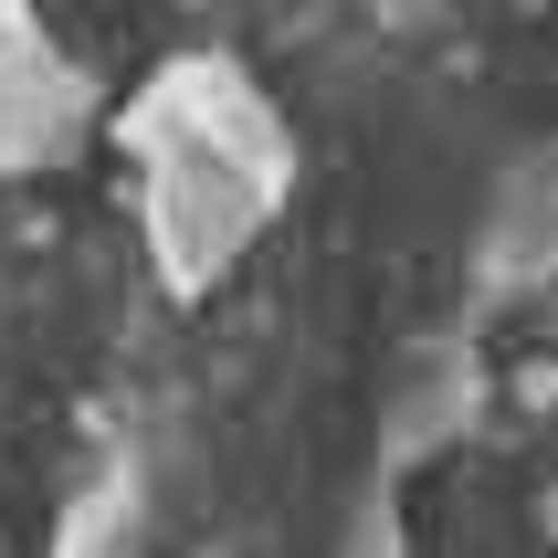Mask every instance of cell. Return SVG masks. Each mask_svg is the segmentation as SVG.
Segmentation results:
<instances>
[{"label":"cell","instance_id":"cell-2","mask_svg":"<svg viewBox=\"0 0 558 558\" xmlns=\"http://www.w3.org/2000/svg\"><path fill=\"white\" fill-rule=\"evenodd\" d=\"M558 295V126L517 137V148L485 169L464 221V316H517Z\"/></svg>","mask_w":558,"mask_h":558},{"label":"cell","instance_id":"cell-1","mask_svg":"<svg viewBox=\"0 0 558 558\" xmlns=\"http://www.w3.org/2000/svg\"><path fill=\"white\" fill-rule=\"evenodd\" d=\"M95 137L117 148L137 253H148L158 295H180V306H211L275 243V221L295 211V180H306V137L284 117V95L221 43L158 53L106 106Z\"/></svg>","mask_w":558,"mask_h":558},{"label":"cell","instance_id":"cell-7","mask_svg":"<svg viewBox=\"0 0 558 558\" xmlns=\"http://www.w3.org/2000/svg\"><path fill=\"white\" fill-rule=\"evenodd\" d=\"M527 517H537V537H548V548H558V464L537 474V496H527Z\"/></svg>","mask_w":558,"mask_h":558},{"label":"cell","instance_id":"cell-5","mask_svg":"<svg viewBox=\"0 0 558 558\" xmlns=\"http://www.w3.org/2000/svg\"><path fill=\"white\" fill-rule=\"evenodd\" d=\"M137 537H148V506H137V464H95L74 496H63L53 517V558H137Z\"/></svg>","mask_w":558,"mask_h":558},{"label":"cell","instance_id":"cell-3","mask_svg":"<svg viewBox=\"0 0 558 558\" xmlns=\"http://www.w3.org/2000/svg\"><path fill=\"white\" fill-rule=\"evenodd\" d=\"M485 401H496V359H485V316H442L433 338H411V359L390 369V390H379V422H369V464L390 474H422L453 453V442L485 422Z\"/></svg>","mask_w":558,"mask_h":558},{"label":"cell","instance_id":"cell-4","mask_svg":"<svg viewBox=\"0 0 558 558\" xmlns=\"http://www.w3.org/2000/svg\"><path fill=\"white\" fill-rule=\"evenodd\" d=\"M106 126L85 63L63 53V32L32 0H0V190L43 180L53 158H74Z\"/></svg>","mask_w":558,"mask_h":558},{"label":"cell","instance_id":"cell-6","mask_svg":"<svg viewBox=\"0 0 558 558\" xmlns=\"http://www.w3.org/2000/svg\"><path fill=\"white\" fill-rule=\"evenodd\" d=\"M327 558H422V537H411V474L359 453V474L338 496V527H327Z\"/></svg>","mask_w":558,"mask_h":558}]
</instances>
